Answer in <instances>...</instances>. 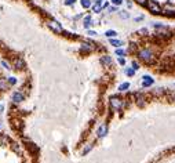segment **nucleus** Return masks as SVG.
Returning a JSON list of instances; mask_svg holds the SVG:
<instances>
[{
    "label": "nucleus",
    "mask_w": 175,
    "mask_h": 163,
    "mask_svg": "<svg viewBox=\"0 0 175 163\" xmlns=\"http://www.w3.org/2000/svg\"><path fill=\"white\" fill-rule=\"evenodd\" d=\"M138 57H139V60H142V61L146 62V64H152V62L154 61V54L152 53L149 48H142V50L138 53Z\"/></svg>",
    "instance_id": "obj_1"
},
{
    "label": "nucleus",
    "mask_w": 175,
    "mask_h": 163,
    "mask_svg": "<svg viewBox=\"0 0 175 163\" xmlns=\"http://www.w3.org/2000/svg\"><path fill=\"white\" fill-rule=\"evenodd\" d=\"M156 28V36L160 39H168L171 36V32L167 26H163V25H154Z\"/></svg>",
    "instance_id": "obj_2"
},
{
    "label": "nucleus",
    "mask_w": 175,
    "mask_h": 163,
    "mask_svg": "<svg viewBox=\"0 0 175 163\" xmlns=\"http://www.w3.org/2000/svg\"><path fill=\"white\" fill-rule=\"evenodd\" d=\"M146 7L152 14H163V10H161L159 3H156V0H148Z\"/></svg>",
    "instance_id": "obj_3"
},
{
    "label": "nucleus",
    "mask_w": 175,
    "mask_h": 163,
    "mask_svg": "<svg viewBox=\"0 0 175 163\" xmlns=\"http://www.w3.org/2000/svg\"><path fill=\"white\" fill-rule=\"evenodd\" d=\"M47 25H48V28L51 29V31H54L55 33H62V26H61V23L58 22V21H55V19H50L47 22Z\"/></svg>",
    "instance_id": "obj_4"
},
{
    "label": "nucleus",
    "mask_w": 175,
    "mask_h": 163,
    "mask_svg": "<svg viewBox=\"0 0 175 163\" xmlns=\"http://www.w3.org/2000/svg\"><path fill=\"white\" fill-rule=\"evenodd\" d=\"M110 107L113 111H119L123 107V101L120 100L119 97H112L110 98Z\"/></svg>",
    "instance_id": "obj_5"
},
{
    "label": "nucleus",
    "mask_w": 175,
    "mask_h": 163,
    "mask_svg": "<svg viewBox=\"0 0 175 163\" xmlns=\"http://www.w3.org/2000/svg\"><path fill=\"white\" fill-rule=\"evenodd\" d=\"M106 133H108V126H106V124H102V126L98 129L96 135H98V137H105V135H106Z\"/></svg>",
    "instance_id": "obj_6"
},
{
    "label": "nucleus",
    "mask_w": 175,
    "mask_h": 163,
    "mask_svg": "<svg viewBox=\"0 0 175 163\" xmlns=\"http://www.w3.org/2000/svg\"><path fill=\"white\" fill-rule=\"evenodd\" d=\"M153 85V79L150 76H143V80H142V86L143 87H149V86Z\"/></svg>",
    "instance_id": "obj_7"
},
{
    "label": "nucleus",
    "mask_w": 175,
    "mask_h": 163,
    "mask_svg": "<svg viewBox=\"0 0 175 163\" xmlns=\"http://www.w3.org/2000/svg\"><path fill=\"white\" fill-rule=\"evenodd\" d=\"M24 100V95L21 93H18V91H15V93L13 94V101L14 102H21Z\"/></svg>",
    "instance_id": "obj_8"
},
{
    "label": "nucleus",
    "mask_w": 175,
    "mask_h": 163,
    "mask_svg": "<svg viewBox=\"0 0 175 163\" xmlns=\"http://www.w3.org/2000/svg\"><path fill=\"white\" fill-rule=\"evenodd\" d=\"M92 23H94V22H92V19H91V17H90V15H87L86 18H84V21H83V25H84V28H87V29L90 28V26H91V25H92Z\"/></svg>",
    "instance_id": "obj_9"
},
{
    "label": "nucleus",
    "mask_w": 175,
    "mask_h": 163,
    "mask_svg": "<svg viewBox=\"0 0 175 163\" xmlns=\"http://www.w3.org/2000/svg\"><path fill=\"white\" fill-rule=\"evenodd\" d=\"M101 64H104V65H112V58L109 57V55H105V57H102L101 58Z\"/></svg>",
    "instance_id": "obj_10"
},
{
    "label": "nucleus",
    "mask_w": 175,
    "mask_h": 163,
    "mask_svg": "<svg viewBox=\"0 0 175 163\" xmlns=\"http://www.w3.org/2000/svg\"><path fill=\"white\" fill-rule=\"evenodd\" d=\"M92 44H94V43H84V44L81 46V51H91V50L94 48Z\"/></svg>",
    "instance_id": "obj_11"
},
{
    "label": "nucleus",
    "mask_w": 175,
    "mask_h": 163,
    "mask_svg": "<svg viewBox=\"0 0 175 163\" xmlns=\"http://www.w3.org/2000/svg\"><path fill=\"white\" fill-rule=\"evenodd\" d=\"M109 42H110V44H112V46H114V47H120V46H123V42H121V40L110 39Z\"/></svg>",
    "instance_id": "obj_12"
},
{
    "label": "nucleus",
    "mask_w": 175,
    "mask_h": 163,
    "mask_svg": "<svg viewBox=\"0 0 175 163\" xmlns=\"http://www.w3.org/2000/svg\"><path fill=\"white\" fill-rule=\"evenodd\" d=\"M102 7H104V6H102L101 3H95V4L92 6V11H94V13H101Z\"/></svg>",
    "instance_id": "obj_13"
},
{
    "label": "nucleus",
    "mask_w": 175,
    "mask_h": 163,
    "mask_svg": "<svg viewBox=\"0 0 175 163\" xmlns=\"http://www.w3.org/2000/svg\"><path fill=\"white\" fill-rule=\"evenodd\" d=\"M105 35H106V36H108V38H114V36H117V32L116 31H112V29H109V31H106L105 32Z\"/></svg>",
    "instance_id": "obj_14"
},
{
    "label": "nucleus",
    "mask_w": 175,
    "mask_h": 163,
    "mask_svg": "<svg viewBox=\"0 0 175 163\" xmlns=\"http://www.w3.org/2000/svg\"><path fill=\"white\" fill-rule=\"evenodd\" d=\"M15 66L17 68H24L25 64H24V61H22V58H17L15 60Z\"/></svg>",
    "instance_id": "obj_15"
},
{
    "label": "nucleus",
    "mask_w": 175,
    "mask_h": 163,
    "mask_svg": "<svg viewBox=\"0 0 175 163\" xmlns=\"http://www.w3.org/2000/svg\"><path fill=\"white\" fill-rule=\"evenodd\" d=\"M80 3H81V6H83L84 8H90V7H91V0H81Z\"/></svg>",
    "instance_id": "obj_16"
},
{
    "label": "nucleus",
    "mask_w": 175,
    "mask_h": 163,
    "mask_svg": "<svg viewBox=\"0 0 175 163\" xmlns=\"http://www.w3.org/2000/svg\"><path fill=\"white\" fill-rule=\"evenodd\" d=\"M163 14L167 17H171V18H175V10H167V11L163 13Z\"/></svg>",
    "instance_id": "obj_17"
},
{
    "label": "nucleus",
    "mask_w": 175,
    "mask_h": 163,
    "mask_svg": "<svg viewBox=\"0 0 175 163\" xmlns=\"http://www.w3.org/2000/svg\"><path fill=\"white\" fill-rule=\"evenodd\" d=\"M128 87H130V83H123V85L119 86V90L120 91H124V90H127Z\"/></svg>",
    "instance_id": "obj_18"
},
{
    "label": "nucleus",
    "mask_w": 175,
    "mask_h": 163,
    "mask_svg": "<svg viewBox=\"0 0 175 163\" xmlns=\"http://www.w3.org/2000/svg\"><path fill=\"white\" fill-rule=\"evenodd\" d=\"M91 148H92V144H88L87 147H86L84 149H83V155H86V154H87L88 151H91Z\"/></svg>",
    "instance_id": "obj_19"
},
{
    "label": "nucleus",
    "mask_w": 175,
    "mask_h": 163,
    "mask_svg": "<svg viewBox=\"0 0 175 163\" xmlns=\"http://www.w3.org/2000/svg\"><path fill=\"white\" fill-rule=\"evenodd\" d=\"M120 17H121V18H124V19H127L128 17H130V14H128L127 11H120Z\"/></svg>",
    "instance_id": "obj_20"
},
{
    "label": "nucleus",
    "mask_w": 175,
    "mask_h": 163,
    "mask_svg": "<svg viewBox=\"0 0 175 163\" xmlns=\"http://www.w3.org/2000/svg\"><path fill=\"white\" fill-rule=\"evenodd\" d=\"M126 73H127L128 76H132V75L135 73V69H134V68H130V69H126Z\"/></svg>",
    "instance_id": "obj_21"
},
{
    "label": "nucleus",
    "mask_w": 175,
    "mask_h": 163,
    "mask_svg": "<svg viewBox=\"0 0 175 163\" xmlns=\"http://www.w3.org/2000/svg\"><path fill=\"white\" fill-rule=\"evenodd\" d=\"M4 89H7V83L4 80H0V90H4Z\"/></svg>",
    "instance_id": "obj_22"
},
{
    "label": "nucleus",
    "mask_w": 175,
    "mask_h": 163,
    "mask_svg": "<svg viewBox=\"0 0 175 163\" xmlns=\"http://www.w3.org/2000/svg\"><path fill=\"white\" fill-rule=\"evenodd\" d=\"M124 54H126V51H124V50H121V48L116 50V55H119V57H123Z\"/></svg>",
    "instance_id": "obj_23"
},
{
    "label": "nucleus",
    "mask_w": 175,
    "mask_h": 163,
    "mask_svg": "<svg viewBox=\"0 0 175 163\" xmlns=\"http://www.w3.org/2000/svg\"><path fill=\"white\" fill-rule=\"evenodd\" d=\"M135 3H138L139 6H146V3H148V0H135Z\"/></svg>",
    "instance_id": "obj_24"
},
{
    "label": "nucleus",
    "mask_w": 175,
    "mask_h": 163,
    "mask_svg": "<svg viewBox=\"0 0 175 163\" xmlns=\"http://www.w3.org/2000/svg\"><path fill=\"white\" fill-rule=\"evenodd\" d=\"M110 1L114 4V6H119V4H121V3H123V0H110Z\"/></svg>",
    "instance_id": "obj_25"
},
{
    "label": "nucleus",
    "mask_w": 175,
    "mask_h": 163,
    "mask_svg": "<svg viewBox=\"0 0 175 163\" xmlns=\"http://www.w3.org/2000/svg\"><path fill=\"white\" fill-rule=\"evenodd\" d=\"M138 33H139V35H146V33H148V29L142 28V29H139V31H138Z\"/></svg>",
    "instance_id": "obj_26"
},
{
    "label": "nucleus",
    "mask_w": 175,
    "mask_h": 163,
    "mask_svg": "<svg viewBox=\"0 0 175 163\" xmlns=\"http://www.w3.org/2000/svg\"><path fill=\"white\" fill-rule=\"evenodd\" d=\"M75 1H76V0H66V1H65V4H66V6H72Z\"/></svg>",
    "instance_id": "obj_27"
},
{
    "label": "nucleus",
    "mask_w": 175,
    "mask_h": 163,
    "mask_svg": "<svg viewBox=\"0 0 175 163\" xmlns=\"http://www.w3.org/2000/svg\"><path fill=\"white\" fill-rule=\"evenodd\" d=\"M114 11H117V7H116V6H112V7H109V13H114Z\"/></svg>",
    "instance_id": "obj_28"
},
{
    "label": "nucleus",
    "mask_w": 175,
    "mask_h": 163,
    "mask_svg": "<svg viewBox=\"0 0 175 163\" xmlns=\"http://www.w3.org/2000/svg\"><path fill=\"white\" fill-rule=\"evenodd\" d=\"M1 65H3L4 68H7V69H10V65H8V62H6V61H1Z\"/></svg>",
    "instance_id": "obj_29"
},
{
    "label": "nucleus",
    "mask_w": 175,
    "mask_h": 163,
    "mask_svg": "<svg viewBox=\"0 0 175 163\" xmlns=\"http://www.w3.org/2000/svg\"><path fill=\"white\" fill-rule=\"evenodd\" d=\"M87 33L90 35V36H95V35H96V32H95V31H88Z\"/></svg>",
    "instance_id": "obj_30"
},
{
    "label": "nucleus",
    "mask_w": 175,
    "mask_h": 163,
    "mask_svg": "<svg viewBox=\"0 0 175 163\" xmlns=\"http://www.w3.org/2000/svg\"><path fill=\"white\" fill-rule=\"evenodd\" d=\"M119 64H120V65H124V64H126L124 58H121V57H120V58H119Z\"/></svg>",
    "instance_id": "obj_31"
},
{
    "label": "nucleus",
    "mask_w": 175,
    "mask_h": 163,
    "mask_svg": "<svg viewBox=\"0 0 175 163\" xmlns=\"http://www.w3.org/2000/svg\"><path fill=\"white\" fill-rule=\"evenodd\" d=\"M8 82H10L11 85H14V83H17V80H15L14 78H10V79H8Z\"/></svg>",
    "instance_id": "obj_32"
},
{
    "label": "nucleus",
    "mask_w": 175,
    "mask_h": 163,
    "mask_svg": "<svg viewBox=\"0 0 175 163\" xmlns=\"http://www.w3.org/2000/svg\"><path fill=\"white\" fill-rule=\"evenodd\" d=\"M132 68H134V69H138V68H139V65H138V64H136V62H132Z\"/></svg>",
    "instance_id": "obj_33"
},
{
    "label": "nucleus",
    "mask_w": 175,
    "mask_h": 163,
    "mask_svg": "<svg viewBox=\"0 0 175 163\" xmlns=\"http://www.w3.org/2000/svg\"><path fill=\"white\" fill-rule=\"evenodd\" d=\"M142 19H143V17H142V15H139V17H136V18H135L136 22H138V21H142Z\"/></svg>",
    "instance_id": "obj_34"
},
{
    "label": "nucleus",
    "mask_w": 175,
    "mask_h": 163,
    "mask_svg": "<svg viewBox=\"0 0 175 163\" xmlns=\"http://www.w3.org/2000/svg\"><path fill=\"white\" fill-rule=\"evenodd\" d=\"M95 3H101L102 4V0H95Z\"/></svg>",
    "instance_id": "obj_35"
},
{
    "label": "nucleus",
    "mask_w": 175,
    "mask_h": 163,
    "mask_svg": "<svg viewBox=\"0 0 175 163\" xmlns=\"http://www.w3.org/2000/svg\"><path fill=\"white\" fill-rule=\"evenodd\" d=\"M1 111H3V105L0 104V112H1Z\"/></svg>",
    "instance_id": "obj_36"
}]
</instances>
